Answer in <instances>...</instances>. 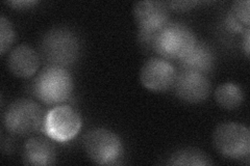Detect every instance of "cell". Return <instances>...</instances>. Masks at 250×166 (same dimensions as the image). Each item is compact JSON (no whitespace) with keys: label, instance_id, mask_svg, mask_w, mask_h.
<instances>
[{"label":"cell","instance_id":"6da1fadb","mask_svg":"<svg viewBox=\"0 0 250 166\" xmlns=\"http://www.w3.org/2000/svg\"><path fill=\"white\" fill-rule=\"evenodd\" d=\"M40 53V56L48 66L69 67L80 57V39L68 28H53L43 37Z\"/></svg>","mask_w":250,"mask_h":166},{"label":"cell","instance_id":"7a4b0ae2","mask_svg":"<svg viewBox=\"0 0 250 166\" xmlns=\"http://www.w3.org/2000/svg\"><path fill=\"white\" fill-rule=\"evenodd\" d=\"M73 91V79L66 68L48 66L34 81L35 96L45 105H60Z\"/></svg>","mask_w":250,"mask_h":166},{"label":"cell","instance_id":"3957f363","mask_svg":"<svg viewBox=\"0 0 250 166\" xmlns=\"http://www.w3.org/2000/svg\"><path fill=\"white\" fill-rule=\"evenodd\" d=\"M193 30L184 23L169 22L155 37L153 52L167 60H179L189 53L197 43Z\"/></svg>","mask_w":250,"mask_h":166},{"label":"cell","instance_id":"277c9868","mask_svg":"<svg viewBox=\"0 0 250 166\" xmlns=\"http://www.w3.org/2000/svg\"><path fill=\"white\" fill-rule=\"evenodd\" d=\"M45 112L37 102L19 99L12 102L3 113V125L7 132L27 136L43 130Z\"/></svg>","mask_w":250,"mask_h":166},{"label":"cell","instance_id":"5b68a950","mask_svg":"<svg viewBox=\"0 0 250 166\" xmlns=\"http://www.w3.org/2000/svg\"><path fill=\"white\" fill-rule=\"evenodd\" d=\"M213 144L218 153L229 159H244L250 154V132L243 124L225 122L217 126Z\"/></svg>","mask_w":250,"mask_h":166},{"label":"cell","instance_id":"8992f818","mask_svg":"<svg viewBox=\"0 0 250 166\" xmlns=\"http://www.w3.org/2000/svg\"><path fill=\"white\" fill-rule=\"evenodd\" d=\"M83 148L90 159L99 165L116 164L123 153L119 136L104 128L94 129L85 134Z\"/></svg>","mask_w":250,"mask_h":166},{"label":"cell","instance_id":"52a82bcc","mask_svg":"<svg viewBox=\"0 0 250 166\" xmlns=\"http://www.w3.org/2000/svg\"><path fill=\"white\" fill-rule=\"evenodd\" d=\"M82 128L81 115L68 105H58L46 113L43 131L46 136L58 142L73 139Z\"/></svg>","mask_w":250,"mask_h":166},{"label":"cell","instance_id":"ba28073f","mask_svg":"<svg viewBox=\"0 0 250 166\" xmlns=\"http://www.w3.org/2000/svg\"><path fill=\"white\" fill-rule=\"evenodd\" d=\"M177 72L171 62L162 57H152L143 65L140 81L144 88L155 92H163L173 88Z\"/></svg>","mask_w":250,"mask_h":166},{"label":"cell","instance_id":"9c48e42d","mask_svg":"<svg viewBox=\"0 0 250 166\" xmlns=\"http://www.w3.org/2000/svg\"><path fill=\"white\" fill-rule=\"evenodd\" d=\"M173 88L179 99L195 104L208 99L212 91V84L205 74L181 70L176 75Z\"/></svg>","mask_w":250,"mask_h":166},{"label":"cell","instance_id":"30bf717a","mask_svg":"<svg viewBox=\"0 0 250 166\" xmlns=\"http://www.w3.org/2000/svg\"><path fill=\"white\" fill-rule=\"evenodd\" d=\"M134 17L140 31L156 34L169 23V9L165 2L146 0L134 5Z\"/></svg>","mask_w":250,"mask_h":166},{"label":"cell","instance_id":"8fae6325","mask_svg":"<svg viewBox=\"0 0 250 166\" xmlns=\"http://www.w3.org/2000/svg\"><path fill=\"white\" fill-rule=\"evenodd\" d=\"M41 65V56L27 45H19L14 48L7 58V67L11 72L20 78H29L37 73Z\"/></svg>","mask_w":250,"mask_h":166},{"label":"cell","instance_id":"7c38bea8","mask_svg":"<svg viewBox=\"0 0 250 166\" xmlns=\"http://www.w3.org/2000/svg\"><path fill=\"white\" fill-rule=\"evenodd\" d=\"M57 159L56 147L43 136L29 138L23 148V162L27 165H52Z\"/></svg>","mask_w":250,"mask_h":166},{"label":"cell","instance_id":"4fadbf2b","mask_svg":"<svg viewBox=\"0 0 250 166\" xmlns=\"http://www.w3.org/2000/svg\"><path fill=\"white\" fill-rule=\"evenodd\" d=\"M178 64L181 66V70L207 75L214 69L215 54L207 44L197 42L185 57L178 60Z\"/></svg>","mask_w":250,"mask_h":166},{"label":"cell","instance_id":"5bb4252c","mask_svg":"<svg viewBox=\"0 0 250 166\" xmlns=\"http://www.w3.org/2000/svg\"><path fill=\"white\" fill-rule=\"evenodd\" d=\"M225 27L234 34H246L250 31V2L238 0L233 2L225 16Z\"/></svg>","mask_w":250,"mask_h":166},{"label":"cell","instance_id":"9a60e30c","mask_svg":"<svg viewBox=\"0 0 250 166\" xmlns=\"http://www.w3.org/2000/svg\"><path fill=\"white\" fill-rule=\"evenodd\" d=\"M215 99L221 107L232 110L243 103L244 93L238 84L226 82L218 86L215 92Z\"/></svg>","mask_w":250,"mask_h":166},{"label":"cell","instance_id":"2e32d148","mask_svg":"<svg viewBox=\"0 0 250 166\" xmlns=\"http://www.w3.org/2000/svg\"><path fill=\"white\" fill-rule=\"evenodd\" d=\"M168 163L175 166H206L214 164L212 159L206 153L197 148L179 149L171 155Z\"/></svg>","mask_w":250,"mask_h":166},{"label":"cell","instance_id":"e0dca14e","mask_svg":"<svg viewBox=\"0 0 250 166\" xmlns=\"http://www.w3.org/2000/svg\"><path fill=\"white\" fill-rule=\"evenodd\" d=\"M15 30L12 23L4 16L0 17V50L1 55H4L6 51L11 48L12 44L15 41Z\"/></svg>","mask_w":250,"mask_h":166},{"label":"cell","instance_id":"ac0fdd59","mask_svg":"<svg viewBox=\"0 0 250 166\" xmlns=\"http://www.w3.org/2000/svg\"><path fill=\"white\" fill-rule=\"evenodd\" d=\"M197 3H198L197 1H172V2L167 3V5L170 6L172 10L184 12V11L193 9V7Z\"/></svg>","mask_w":250,"mask_h":166},{"label":"cell","instance_id":"d6986e66","mask_svg":"<svg viewBox=\"0 0 250 166\" xmlns=\"http://www.w3.org/2000/svg\"><path fill=\"white\" fill-rule=\"evenodd\" d=\"M9 5L13 6L14 9H18V10H27L30 9V7L35 6L38 1H30V0H25V1H9L6 2Z\"/></svg>","mask_w":250,"mask_h":166},{"label":"cell","instance_id":"ffe728a7","mask_svg":"<svg viewBox=\"0 0 250 166\" xmlns=\"http://www.w3.org/2000/svg\"><path fill=\"white\" fill-rule=\"evenodd\" d=\"M243 48H244V52L246 54V56L249 57V53H250V31H247V33L244 36Z\"/></svg>","mask_w":250,"mask_h":166}]
</instances>
